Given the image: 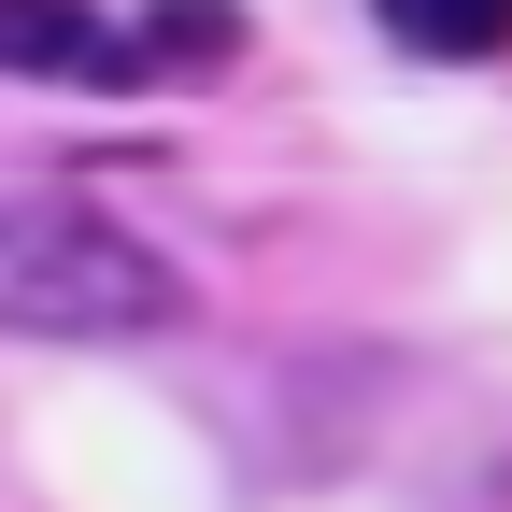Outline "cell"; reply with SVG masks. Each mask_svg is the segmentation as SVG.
I'll use <instances>...</instances> for the list:
<instances>
[{"label":"cell","mask_w":512,"mask_h":512,"mask_svg":"<svg viewBox=\"0 0 512 512\" xmlns=\"http://www.w3.org/2000/svg\"><path fill=\"white\" fill-rule=\"evenodd\" d=\"M0 72L15 86H143V43L100 0H0Z\"/></svg>","instance_id":"7a4b0ae2"},{"label":"cell","mask_w":512,"mask_h":512,"mask_svg":"<svg viewBox=\"0 0 512 512\" xmlns=\"http://www.w3.org/2000/svg\"><path fill=\"white\" fill-rule=\"evenodd\" d=\"M128 43H143V72H171V86H214L228 57H242V0H157V15L128 29Z\"/></svg>","instance_id":"277c9868"},{"label":"cell","mask_w":512,"mask_h":512,"mask_svg":"<svg viewBox=\"0 0 512 512\" xmlns=\"http://www.w3.org/2000/svg\"><path fill=\"white\" fill-rule=\"evenodd\" d=\"M384 43L399 57H441V72H470V57H512V0H370Z\"/></svg>","instance_id":"3957f363"},{"label":"cell","mask_w":512,"mask_h":512,"mask_svg":"<svg viewBox=\"0 0 512 512\" xmlns=\"http://www.w3.org/2000/svg\"><path fill=\"white\" fill-rule=\"evenodd\" d=\"M171 313H185L171 256L128 242L114 214H86V200H15L0 214V328H29V342H143Z\"/></svg>","instance_id":"6da1fadb"}]
</instances>
